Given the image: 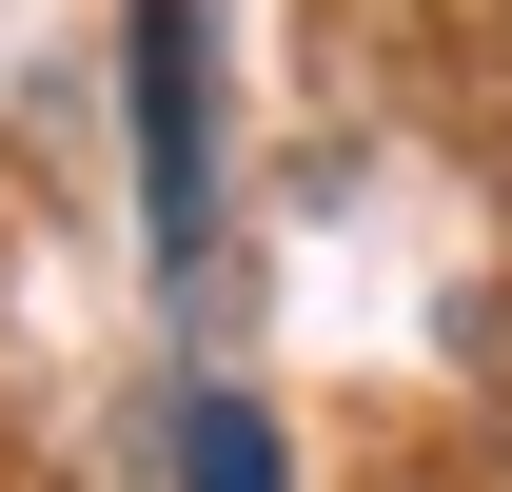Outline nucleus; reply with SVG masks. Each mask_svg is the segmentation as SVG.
<instances>
[{
    "label": "nucleus",
    "mask_w": 512,
    "mask_h": 492,
    "mask_svg": "<svg viewBox=\"0 0 512 492\" xmlns=\"http://www.w3.org/2000/svg\"><path fill=\"white\" fill-rule=\"evenodd\" d=\"M138 178H158V256L217 217V119H197V0H138Z\"/></svg>",
    "instance_id": "1"
},
{
    "label": "nucleus",
    "mask_w": 512,
    "mask_h": 492,
    "mask_svg": "<svg viewBox=\"0 0 512 492\" xmlns=\"http://www.w3.org/2000/svg\"><path fill=\"white\" fill-rule=\"evenodd\" d=\"M178 492H296L276 414H256V394H197V414H178Z\"/></svg>",
    "instance_id": "2"
}]
</instances>
